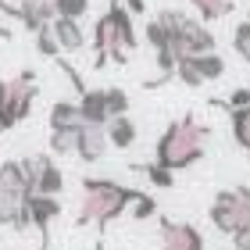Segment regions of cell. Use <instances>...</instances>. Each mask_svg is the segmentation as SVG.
<instances>
[{"instance_id": "obj_1", "label": "cell", "mask_w": 250, "mask_h": 250, "mask_svg": "<svg viewBox=\"0 0 250 250\" xmlns=\"http://www.w3.org/2000/svg\"><path fill=\"white\" fill-rule=\"evenodd\" d=\"M143 189L122 186L115 179H100V175H86L83 179V204H79L75 225H97L100 232L107 229L115 218H122L125 211L132 208V200L140 197Z\"/></svg>"}, {"instance_id": "obj_2", "label": "cell", "mask_w": 250, "mask_h": 250, "mask_svg": "<svg viewBox=\"0 0 250 250\" xmlns=\"http://www.w3.org/2000/svg\"><path fill=\"white\" fill-rule=\"evenodd\" d=\"M211 129L200 125L193 115H183L175 122H168V129L161 132V140L154 146V161L168 168V172H183V168H193L208 150Z\"/></svg>"}, {"instance_id": "obj_3", "label": "cell", "mask_w": 250, "mask_h": 250, "mask_svg": "<svg viewBox=\"0 0 250 250\" xmlns=\"http://www.w3.org/2000/svg\"><path fill=\"white\" fill-rule=\"evenodd\" d=\"M40 86H36V72L21 68L18 75L0 79V129H15L32 115V100H36Z\"/></svg>"}, {"instance_id": "obj_4", "label": "cell", "mask_w": 250, "mask_h": 250, "mask_svg": "<svg viewBox=\"0 0 250 250\" xmlns=\"http://www.w3.org/2000/svg\"><path fill=\"white\" fill-rule=\"evenodd\" d=\"M211 225L222 236H232L236 229L250 225V186H236V189H222L211 200Z\"/></svg>"}, {"instance_id": "obj_5", "label": "cell", "mask_w": 250, "mask_h": 250, "mask_svg": "<svg viewBox=\"0 0 250 250\" xmlns=\"http://www.w3.org/2000/svg\"><path fill=\"white\" fill-rule=\"evenodd\" d=\"M172 47H175L179 58H183V54H208V50L218 47V40H214V32L208 29V21L189 15L183 25L172 32Z\"/></svg>"}, {"instance_id": "obj_6", "label": "cell", "mask_w": 250, "mask_h": 250, "mask_svg": "<svg viewBox=\"0 0 250 250\" xmlns=\"http://www.w3.org/2000/svg\"><path fill=\"white\" fill-rule=\"evenodd\" d=\"M157 236H161V250H204V236H200L197 225H189V222L161 218Z\"/></svg>"}, {"instance_id": "obj_7", "label": "cell", "mask_w": 250, "mask_h": 250, "mask_svg": "<svg viewBox=\"0 0 250 250\" xmlns=\"http://www.w3.org/2000/svg\"><path fill=\"white\" fill-rule=\"evenodd\" d=\"M25 208H29V225H32V229H40V243L47 247V232H50V222L61 214V200L58 197H47V193H29Z\"/></svg>"}, {"instance_id": "obj_8", "label": "cell", "mask_w": 250, "mask_h": 250, "mask_svg": "<svg viewBox=\"0 0 250 250\" xmlns=\"http://www.w3.org/2000/svg\"><path fill=\"white\" fill-rule=\"evenodd\" d=\"M107 132H104V125H83L79 129V140H75V157L83 165H97L100 157L107 154Z\"/></svg>"}, {"instance_id": "obj_9", "label": "cell", "mask_w": 250, "mask_h": 250, "mask_svg": "<svg viewBox=\"0 0 250 250\" xmlns=\"http://www.w3.org/2000/svg\"><path fill=\"white\" fill-rule=\"evenodd\" d=\"M79 115H83V125H107V93L104 86H86L79 93Z\"/></svg>"}, {"instance_id": "obj_10", "label": "cell", "mask_w": 250, "mask_h": 250, "mask_svg": "<svg viewBox=\"0 0 250 250\" xmlns=\"http://www.w3.org/2000/svg\"><path fill=\"white\" fill-rule=\"evenodd\" d=\"M50 32H54V40H58L61 54H79V50L89 43L86 32H83V25H79V18H61V15H54Z\"/></svg>"}, {"instance_id": "obj_11", "label": "cell", "mask_w": 250, "mask_h": 250, "mask_svg": "<svg viewBox=\"0 0 250 250\" xmlns=\"http://www.w3.org/2000/svg\"><path fill=\"white\" fill-rule=\"evenodd\" d=\"M111 21H115V32H118V43H122V50L125 54H132L136 47H140V32H136V18L125 11L122 0H111Z\"/></svg>"}, {"instance_id": "obj_12", "label": "cell", "mask_w": 250, "mask_h": 250, "mask_svg": "<svg viewBox=\"0 0 250 250\" xmlns=\"http://www.w3.org/2000/svg\"><path fill=\"white\" fill-rule=\"evenodd\" d=\"M104 132H107V143L115 146V150H129V146L140 140V125H136L129 115H115V118H107Z\"/></svg>"}, {"instance_id": "obj_13", "label": "cell", "mask_w": 250, "mask_h": 250, "mask_svg": "<svg viewBox=\"0 0 250 250\" xmlns=\"http://www.w3.org/2000/svg\"><path fill=\"white\" fill-rule=\"evenodd\" d=\"M0 225L15 232H25L29 229V208H25V197H11V193H0Z\"/></svg>"}, {"instance_id": "obj_14", "label": "cell", "mask_w": 250, "mask_h": 250, "mask_svg": "<svg viewBox=\"0 0 250 250\" xmlns=\"http://www.w3.org/2000/svg\"><path fill=\"white\" fill-rule=\"evenodd\" d=\"M0 193H11V197H29V183L21 175L18 161H0Z\"/></svg>"}, {"instance_id": "obj_15", "label": "cell", "mask_w": 250, "mask_h": 250, "mask_svg": "<svg viewBox=\"0 0 250 250\" xmlns=\"http://www.w3.org/2000/svg\"><path fill=\"white\" fill-rule=\"evenodd\" d=\"M50 129H83V115H79L75 100H54V107H50Z\"/></svg>"}, {"instance_id": "obj_16", "label": "cell", "mask_w": 250, "mask_h": 250, "mask_svg": "<svg viewBox=\"0 0 250 250\" xmlns=\"http://www.w3.org/2000/svg\"><path fill=\"white\" fill-rule=\"evenodd\" d=\"M189 7L197 11L200 21H222V18L232 15L236 0H189Z\"/></svg>"}, {"instance_id": "obj_17", "label": "cell", "mask_w": 250, "mask_h": 250, "mask_svg": "<svg viewBox=\"0 0 250 250\" xmlns=\"http://www.w3.org/2000/svg\"><path fill=\"white\" fill-rule=\"evenodd\" d=\"M189 58H193V68L200 72L204 83H214V79L225 75V58H222V54L208 50V54H189Z\"/></svg>"}, {"instance_id": "obj_18", "label": "cell", "mask_w": 250, "mask_h": 250, "mask_svg": "<svg viewBox=\"0 0 250 250\" xmlns=\"http://www.w3.org/2000/svg\"><path fill=\"white\" fill-rule=\"evenodd\" d=\"M229 125H232L236 146L250 154V104H247V107H232V111H229Z\"/></svg>"}, {"instance_id": "obj_19", "label": "cell", "mask_w": 250, "mask_h": 250, "mask_svg": "<svg viewBox=\"0 0 250 250\" xmlns=\"http://www.w3.org/2000/svg\"><path fill=\"white\" fill-rule=\"evenodd\" d=\"M136 175H146L157 189H172L175 186V172H168V168H161L157 161H146V165H129Z\"/></svg>"}, {"instance_id": "obj_20", "label": "cell", "mask_w": 250, "mask_h": 250, "mask_svg": "<svg viewBox=\"0 0 250 250\" xmlns=\"http://www.w3.org/2000/svg\"><path fill=\"white\" fill-rule=\"evenodd\" d=\"M143 43H146L150 50H175V47H172V32H168L157 18H154V21H146V29H143Z\"/></svg>"}, {"instance_id": "obj_21", "label": "cell", "mask_w": 250, "mask_h": 250, "mask_svg": "<svg viewBox=\"0 0 250 250\" xmlns=\"http://www.w3.org/2000/svg\"><path fill=\"white\" fill-rule=\"evenodd\" d=\"M75 140H79V129H50V154L54 157L75 154Z\"/></svg>"}, {"instance_id": "obj_22", "label": "cell", "mask_w": 250, "mask_h": 250, "mask_svg": "<svg viewBox=\"0 0 250 250\" xmlns=\"http://www.w3.org/2000/svg\"><path fill=\"white\" fill-rule=\"evenodd\" d=\"M104 93H107V115L115 118V115H129V93H125L122 86H104Z\"/></svg>"}, {"instance_id": "obj_23", "label": "cell", "mask_w": 250, "mask_h": 250, "mask_svg": "<svg viewBox=\"0 0 250 250\" xmlns=\"http://www.w3.org/2000/svg\"><path fill=\"white\" fill-rule=\"evenodd\" d=\"M175 75L183 79V83H186L189 89H197V86H204V79H200V72H197V68H193V58H189V54H183V58L175 61Z\"/></svg>"}, {"instance_id": "obj_24", "label": "cell", "mask_w": 250, "mask_h": 250, "mask_svg": "<svg viewBox=\"0 0 250 250\" xmlns=\"http://www.w3.org/2000/svg\"><path fill=\"white\" fill-rule=\"evenodd\" d=\"M32 36H36V47H40V54L43 58H61V47H58V40H54V32H50V25H43V29H36L32 32Z\"/></svg>"}, {"instance_id": "obj_25", "label": "cell", "mask_w": 250, "mask_h": 250, "mask_svg": "<svg viewBox=\"0 0 250 250\" xmlns=\"http://www.w3.org/2000/svg\"><path fill=\"white\" fill-rule=\"evenodd\" d=\"M129 214L136 222H146V218H154L157 214V200L150 197V193H140V197L132 200V208H129Z\"/></svg>"}, {"instance_id": "obj_26", "label": "cell", "mask_w": 250, "mask_h": 250, "mask_svg": "<svg viewBox=\"0 0 250 250\" xmlns=\"http://www.w3.org/2000/svg\"><path fill=\"white\" fill-rule=\"evenodd\" d=\"M86 11H89V0H54V15H61V18H79L83 21Z\"/></svg>"}, {"instance_id": "obj_27", "label": "cell", "mask_w": 250, "mask_h": 250, "mask_svg": "<svg viewBox=\"0 0 250 250\" xmlns=\"http://www.w3.org/2000/svg\"><path fill=\"white\" fill-rule=\"evenodd\" d=\"M232 47H236V54H240L243 61H250V21L236 25V32H232Z\"/></svg>"}, {"instance_id": "obj_28", "label": "cell", "mask_w": 250, "mask_h": 250, "mask_svg": "<svg viewBox=\"0 0 250 250\" xmlns=\"http://www.w3.org/2000/svg\"><path fill=\"white\" fill-rule=\"evenodd\" d=\"M218 107H225V111H232V107H247L250 104V89H232V97L229 100H214Z\"/></svg>"}, {"instance_id": "obj_29", "label": "cell", "mask_w": 250, "mask_h": 250, "mask_svg": "<svg viewBox=\"0 0 250 250\" xmlns=\"http://www.w3.org/2000/svg\"><path fill=\"white\" fill-rule=\"evenodd\" d=\"M229 240H232V247H236V250H250V225L236 229V232L229 236Z\"/></svg>"}, {"instance_id": "obj_30", "label": "cell", "mask_w": 250, "mask_h": 250, "mask_svg": "<svg viewBox=\"0 0 250 250\" xmlns=\"http://www.w3.org/2000/svg\"><path fill=\"white\" fill-rule=\"evenodd\" d=\"M122 4H125V11H129L132 18H136V15H143V11H146V0H122Z\"/></svg>"}, {"instance_id": "obj_31", "label": "cell", "mask_w": 250, "mask_h": 250, "mask_svg": "<svg viewBox=\"0 0 250 250\" xmlns=\"http://www.w3.org/2000/svg\"><path fill=\"white\" fill-rule=\"evenodd\" d=\"M0 40H11V29L7 25H0Z\"/></svg>"}, {"instance_id": "obj_32", "label": "cell", "mask_w": 250, "mask_h": 250, "mask_svg": "<svg viewBox=\"0 0 250 250\" xmlns=\"http://www.w3.org/2000/svg\"><path fill=\"white\" fill-rule=\"evenodd\" d=\"M247 21H250V11H247Z\"/></svg>"}, {"instance_id": "obj_33", "label": "cell", "mask_w": 250, "mask_h": 250, "mask_svg": "<svg viewBox=\"0 0 250 250\" xmlns=\"http://www.w3.org/2000/svg\"><path fill=\"white\" fill-rule=\"evenodd\" d=\"M0 132H4V129H0Z\"/></svg>"}, {"instance_id": "obj_34", "label": "cell", "mask_w": 250, "mask_h": 250, "mask_svg": "<svg viewBox=\"0 0 250 250\" xmlns=\"http://www.w3.org/2000/svg\"><path fill=\"white\" fill-rule=\"evenodd\" d=\"M247 64H250V61H247Z\"/></svg>"}]
</instances>
